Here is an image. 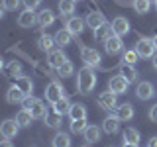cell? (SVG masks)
<instances>
[{
  "instance_id": "obj_1",
  "label": "cell",
  "mask_w": 157,
  "mask_h": 147,
  "mask_svg": "<svg viewBox=\"0 0 157 147\" xmlns=\"http://www.w3.org/2000/svg\"><path fill=\"white\" fill-rule=\"evenodd\" d=\"M96 86V75L92 71V67H82L78 71V77H77V90L81 94H90Z\"/></svg>"
},
{
  "instance_id": "obj_2",
  "label": "cell",
  "mask_w": 157,
  "mask_h": 147,
  "mask_svg": "<svg viewBox=\"0 0 157 147\" xmlns=\"http://www.w3.org/2000/svg\"><path fill=\"white\" fill-rule=\"evenodd\" d=\"M136 51L141 59H151L155 55V43L149 37H140L136 43Z\"/></svg>"
},
{
  "instance_id": "obj_3",
  "label": "cell",
  "mask_w": 157,
  "mask_h": 147,
  "mask_svg": "<svg viewBox=\"0 0 157 147\" xmlns=\"http://www.w3.org/2000/svg\"><path fill=\"white\" fill-rule=\"evenodd\" d=\"M63 96H65V90H63L61 82H57V81L49 82L47 88H45V98H47V102L55 104V102H57V100H61Z\"/></svg>"
},
{
  "instance_id": "obj_4",
  "label": "cell",
  "mask_w": 157,
  "mask_h": 147,
  "mask_svg": "<svg viewBox=\"0 0 157 147\" xmlns=\"http://www.w3.org/2000/svg\"><path fill=\"white\" fill-rule=\"evenodd\" d=\"M18 130H20V124L16 122V118H14V120H4L2 126H0V134H2L4 139H12V137H16Z\"/></svg>"
},
{
  "instance_id": "obj_5",
  "label": "cell",
  "mask_w": 157,
  "mask_h": 147,
  "mask_svg": "<svg viewBox=\"0 0 157 147\" xmlns=\"http://www.w3.org/2000/svg\"><path fill=\"white\" fill-rule=\"evenodd\" d=\"M81 59H82V63H86L88 67H96L98 63H100V53H98L94 47H82Z\"/></svg>"
},
{
  "instance_id": "obj_6",
  "label": "cell",
  "mask_w": 157,
  "mask_h": 147,
  "mask_svg": "<svg viewBox=\"0 0 157 147\" xmlns=\"http://www.w3.org/2000/svg\"><path fill=\"white\" fill-rule=\"evenodd\" d=\"M116 96L118 94H114V92L108 88L106 92H102V94L98 96V106H100L102 110H114V108L118 106L116 104Z\"/></svg>"
},
{
  "instance_id": "obj_7",
  "label": "cell",
  "mask_w": 157,
  "mask_h": 147,
  "mask_svg": "<svg viewBox=\"0 0 157 147\" xmlns=\"http://www.w3.org/2000/svg\"><path fill=\"white\" fill-rule=\"evenodd\" d=\"M128 85H130V82H128L122 75H116V77H112L110 81H108V88H110L114 94H124L128 90Z\"/></svg>"
},
{
  "instance_id": "obj_8",
  "label": "cell",
  "mask_w": 157,
  "mask_h": 147,
  "mask_svg": "<svg viewBox=\"0 0 157 147\" xmlns=\"http://www.w3.org/2000/svg\"><path fill=\"white\" fill-rule=\"evenodd\" d=\"M104 47H106V53L108 55H116V53H120L122 49H124V43H122V36H112L108 37L104 41Z\"/></svg>"
},
{
  "instance_id": "obj_9",
  "label": "cell",
  "mask_w": 157,
  "mask_h": 147,
  "mask_svg": "<svg viewBox=\"0 0 157 147\" xmlns=\"http://www.w3.org/2000/svg\"><path fill=\"white\" fill-rule=\"evenodd\" d=\"M153 94H155L153 85H151V82H147V81L140 82V85L136 86V96L140 98V100H149V98H153Z\"/></svg>"
},
{
  "instance_id": "obj_10",
  "label": "cell",
  "mask_w": 157,
  "mask_h": 147,
  "mask_svg": "<svg viewBox=\"0 0 157 147\" xmlns=\"http://www.w3.org/2000/svg\"><path fill=\"white\" fill-rule=\"evenodd\" d=\"M114 116H116L120 122H128V120H132V118H134V106H132L130 102H126V104H120V106H116V110H114Z\"/></svg>"
},
{
  "instance_id": "obj_11",
  "label": "cell",
  "mask_w": 157,
  "mask_h": 147,
  "mask_svg": "<svg viewBox=\"0 0 157 147\" xmlns=\"http://www.w3.org/2000/svg\"><path fill=\"white\" fill-rule=\"evenodd\" d=\"M33 24H37V14H33V10H24L18 16V26L20 28H32Z\"/></svg>"
},
{
  "instance_id": "obj_12",
  "label": "cell",
  "mask_w": 157,
  "mask_h": 147,
  "mask_svg": "<svg viewBox=\"0 0 157 147\" xmlns=\"http://www.w3.org/2000/svg\"><path fill=\"white\" fill-rule=\"evenodd\" d=\"M112 29L116 36H126V33H130V22L124 16H118L112 20Z\"/></svg>"
},
{
  "instance_id": "obj_13",
  "label": "cell",
  "mask_w": 157,
  "mask_h": 147,
  "mask_svg": "<svg viewBox=\"0 0 157 147\" xmlns=\"http://www.w3.org/2000/svg\"><path fill=\"white\" fill-rule=\"evenodd\" d=\"M43 122H45L47 127H59L63 122V114H59L55 108H51V110H47V114L43 116Z\"/></svg>"
},
{
  "instance_id": "obj_14",
  "label": "cell",
  "mask_w": 157,
  "mask_h": 147,
  "mask_svg": "<svg viewBox=\"0 0 157 147\" xmlns=\"http://www.w3.org/2000/svg\"><path fill=\"white\" fill-rule=\"evenodd\" d=\"M65 61H67V57H65V53H63V49H53V51L47 53V63L55 69L61 67Z\"/></svg>"
},
{
  "instance_id": "obj_15",
  "label": "cell",
  "mask_w": 157,
  "mask_h": 147,
  "mask_svg": "<svg viewBox=\"0 0 157 147\" xmlns=\"http://www.w3.org/2000/svg\"><path fill=\"white\" fill-rule=\"evenodd\" d=\"M14 86H18L26 96H32V92H33V82H32V78H28V77H16Z\"/></svg>"
},
{
  "instance_id": "obj_16",
  "label": "cell",
  "mask_w": 157,
  "mask_h": 147,
  "mask_svg": "<svg viewBox=\"0 0 157 147\" xmlns=\"http://www.w3.org/2000/svg\"><path fill=\"white\" fill-rule=\"evenodd\" d=\"M65 28L73 33V36H78V33L85 29V22H82L78 16H71V18L67 20V26H65Z\"/></svg>"
},
{
  "instance_id": "obj_17",
  "label": "cell",
  "mask_w": 157,
  "mask_h": 147,
  "mask_svg": "<svg viewBox=\"0 0 157 147\" xmlns=\"http://www.w3.org/2000/svg\"><path fill=\"white\" fill-rule=\"evenodd\" d=\"M86 24H88V28H90V29H94V32H96L98 28H102L106 24V18L102 16L100 12H92V14H88V16H86Z\"/></svg>"
},
{
  "instance_id": "obj_18",
  "label": "cell",
  "mask_w": 157,
  "mask_h": 147,
  "mask_svg": "<svg viewBox=\"0 0 157 147\" xmlns=\"http://www.w3.org/2000/svg\"><path fill=\"white\" fill-rule=\"evenodd\" d=\"M102 130L106 131V134H118V130H120V120L112 114L104 118V122H102Z\"/></svg>"
},
{
  "instance_id": "obj_19",
  "label": "cell",
  "mask_w": 157,
  "mask_h": 147,
  "mask_svg": "<svg viewBox=\"0 0 157 147\" xmlns=\"http://www.w3.org/2000/svg\"><path fill=\"white\" fill-rule=\"evenodd\" d=\"M55 22V14L51 12V10H41V12L37 14V24H39V28H49L51 24Z\"/></svg>"
},
{
  "instance_id": "obj_20",
  "label": "cell",
  "mask_w": 157,
  "mask_h": 147,
  "mask_svg": "<svg viewBox=\"0 0 157 147\" xmlns=\"http://www.w3.org/2000/svg\"><path fill=\"white\" fill-rule=\"evenodd\" d=\"M26 98V94H24L22 90H20L18 86H10L8 88V94H6V100L10 102V104H22V100Z\"/></svg>"
},
{
  "instance_id": "obj_21",
  "label": "cell",
  "mask_w": 157,
  "mask_h": 147,
  "mask_svg": "<svg viewBox=\"0 0 157 147\" xmlns=\"http://www.w3.org/2000/svg\"><path fill=\"white\" fill-rule=\"evenodd\" d=\"M53 45H55V37L47 36V33H43V36L37 37V47L41 49V51H53Z\"/></svg>"
},
{
  "instance_id": "obj_22",
  "label": "cell",
  "mask_w": 157,
  "mask_h": 147,
  "mask_svg": "<svg viewBox=\"0 0 157 147\" xmlns=\"http://www.w3.org/2000/svg\"><path fill=\"white\" fill-rule=\"evenodd\" d=\"M71 39H73V33L69 32V29H59V32L55 33V43L59 47H67L69 43H71Z\"/></svg>"
},
{
  "instance_id": "obj_23",
  "label": "cell",
  "mask_w": 157,
  "mask_h": 147,
  "mask_svg": "<svg viewBox=\"0 0 157 147\" xmlns=\"http://www.w3.org/2000/svg\"><path fill=\"white\" fill-rule=\"evenodd\" d=\"M82 135H85L86 143H96V141L100 139V127H98V126H88Z\"/></svg>"
},
{
  "instance_id": "obj_24",
  "label": "cell",
  "mask_w": 157,
  "mask_h": 147,
  "mask_svg": "<svg viewBox=\"0 0 157 147\" xmlns=\"http://www.w3.org/2000/svg\"><path fill=\"white\" fill-rule=\"evenodd\" d=\"M32 120H33V116L29 110H20L16 114V122L20 124V127H29L32 126Z\"/></svg>"
},
{
  "instance_id": "obj_25",
  "label": "cell",
  "mask_w": 157,
  "mask_h": 147,
  "mask_svg": "<svg viewBox=\"0 0 157 147\" xmlns=\"http://www.w3.org/2000/svg\"><path fill=\"white\" fill-rule=\"evenodd\" d=\"M51 143H53V147H71V137L65 131H59V134H55Z\"/></svg>"
},
{
  "instance_id": "obj_26",
  "label": "cell",
  "mask_w": 157,
  "mask_h": 147,
  "mask_svg": "<svg viewBox=\"0 0 157 147\" xmlns=\"http://www.w3.org/2000/svg\"><path fill=\"white\" fill-rule=\"evenodd\" d=\"M120 75L126 78L128 82H136L137 81V73H136V69H134V65H122V69H120Z\"/></svg>"
},
{
  "instance_id": "obj_27",
  "label": "cell",
  "mask_w": 157,
  "mask_h": 147,
  "mask_svg": "<svg viewBox=\"0 0 157 147\" xmlns=\"http://www.w3.org/2000/svg\"><path fill=\"white\" fill-rule=\"evenodd\" d=\"M59 12H61V16H73L75 0H59Z\"/></svg>"
},
{
  "instance_id": "obj_28",
  "label": "cell",
  "mask_w": 157,
  "mask_h": 147,
  "mask_svg": "<svg viewBox=\"0 0 157 147\" xmlns=\"http://www.w3.org/2000/svg\"><path fill=\"white\" fill-rule=\"evenodd\" d=\"M69 116H71V120H82V118H86V108L82 104H73Z\"/></svg>"
},
{
  "instance_id": "obj_29",
  "label": "cell",
  "mask_w": 157,
  "mask_h": 147,
  "mask_svg": "<svg viewBox=\"0 0 157 147\" xmlns=\"http://www.w3.org/2000/svg\"><path fill=\"white\" fill-rule=\"evenodd\" d=\"M94 36H96V39H102V41H106L108 37H112V36H114V29H112L110 24H104L102 28H98V29H96V33H94Z\"/></svg>"
},
{
  "instance_id": "obj_30",
  "label": "cell",
  "mask_w": 157,
  "mask_h": 147,
  "mask_svg": "<svg viewBox=\"0 0 157 147\" xmlns=\"http://www.w3.org/2000/svg\"><path fill=\"white\" fill-rule=\"evenodd\" d=\"M29 112H32L33 120H39V118H43V116L47 114V108H45V104H43L41 100H36V104H33V108Z\"/></svg>"
},
{
  "instance_id": "obj_31",
  "label": "cell",
  "mask_w": 157,
  "mask_h": 147,
  "mask_svg": "<svg viewBox=\"0 0 157 147\" xmlns=\"http://www.w3.org/2000/svg\"><path fill=\"white\" fill-rule=\"evenodd\" d=\"M124 141L126 143H140V131L136 130V127H128L124 131Z\"/></svg>"
},
{
  "instance_id": "obj_32",
  "label": "cell",
  "mask_w": 157,
  "mask_h": 147,
  "mask_svg": "<svg viewBox=\"0 0 157 147\" xmlns=\"http://www.w3.org/2000/svg\"><path fill=\"white\" fill-rule=\"evenodd\" d=\"M86 127H88L86 118H82V120H73L71 122V131H73V134H85Z\"/></svg>"
},
{
  "instance_id": "obj_33",
  "label": "cell",
  "mask_w": 157,
  "mask_h": 147,
  "mask_svg": "<svg viewBox=\"0 0 157 147\" xmlns=\"http://www.w3.org/2000/svg\"><path fill=\"white\" fill-rule=\"evenodd\" d=\"M151 8V0H134V10L137 14H147Z\"/></svg>"
},
{
  "instance_id": "obj_34",
  "label": "cell",
  "mask_w": 157,
  "mask_h": 147,
  "mask_svg": "<svg viewBox=\"0 0 157 147\" xmlns=\"http://www.w3.org/2000/svg\"><path fill=\"white\" fill-rule=\"evenodd\" d=\"M53 108H55L59 114H69V112H71V104H69V100L65 96H63L61 100H57L55 104H53Z\"/></svg>"
},
{
  "instance_id": "obj_35",
  "label": "cell",
  "mask_w": 157,
  "mask_h": 147,
  "mask_svg": "<svg viewBox=\"0 0 157 147\" xmlns=\"http://www.w3.org/2000/svg\"><path fill=\"white\" fill-rule=\"evenodd\" d=\"M57 73H59V75H61L63 78H67V77H71V75H73V73H75V69H73V63H71V61H69V59H67V61H65V63H63V65H61V67H57Z\"/></svg>"
},
{
  "instance_id": "obj_36",
  "label": "cell",
  "mask_w": 157,
  "mask_h": 147,
  "mask_svg": "<svg viewBox=\"0 0 157 147\" xmlns=\"http://www.w3.org/2000/svg\"><path fill=\"white\" fill-rule=\"evenodd\" d=\"M140 55H137L136 49H130V51H126L124 55H122V63H126V65H136Z\"/></svg>"
},
{
  "instance_id": "obj_37",
  "label": "cell",
  "mask_w": 157,
  "mask_h": 147,
  "mask_svg": "<svg viewBox=\"0 0 157 147\" xmlns=\"http://www.w3.org/2000/svg\"><path fill=\"white\" fill-rule=\"evenodd\" d=\"M4 73L6 75H10V77H22V67L18 65V63H10V67H4Z\"/></svg>"
},
{
  "instance_id": "obj_38",
  "label": "cell",
  "mask_w": 157,
  "mask_h": 147,
  "mask_svg": "<svg viewBox=\"0 0 157 147\" xmlns=\"http://www.w3.org/2000/svg\"><path fill=\"white\" fill-rule=\"evenodd\" d=\"M20 4H22V0H2V10L6 12V10H18Z\"/></svg>"
},
{
  "instance_id": "obj_39",
  "label": "cell",
  "mask_w": 157,
  "mask_h": 147,
  "mask_svg": "<svg viewBox=\"0 0 157 147\" xmlns=\"http://www.w3.org/2000/svg\"><path fill=\"white\" fill-rule=\"evenodd\" d=\"M36 100H37V98H33V96H26L22 100V110H32L33 104H36Z\"/></svg>"
},
{
  "instance_id": "obj_40",
  "label": "cell",
  "mask_w": 157,
  "mask_h": 147,
  "mask_svg": "<svg viewBox=\"0 0 157 147\" xmlns=\"http://www.w3.org/2000/svg\"><path fill=\"white\" fill-rule=\"evenodd\" d=\"M39 2H41V0H22V4L26 6V10H36L39 6Z\"/></svg>"
},
{
  "instance_id": "obj_41",
  "label": "cell",
  "mask_w": 157,
  "mask_h": 147,
  "mask_svg": "<svg viewBox=\"0 0 157 147\" xmlns=\"http://www.w3.org/2000/svg\"><path fill=\"white\" fill-rule=\"evenodd\" d=\"M149 120L157 124V104H153V106L149 108Z\"/></svg>"
},
{
  "instance_id": "obj_42",
  "label": "cell",
  "mask_w": 157,
  "mask_h": 147,
  "mask_svg": "<svg viewBox=\"0 0 157 147\" xmlns=\"http://www.w3.org/2000/svg\"><path fill=\"white\" fill-rule=\"evenodd\" d=\"M147 147H157V135H153L149 139V143H147Z\"/></svg>"
},
{
  "instance_id": "obj_43",
  "label": "cell",
  "mask_w": 157,
  "mask_h": 147,
  "mask_svg": "<svg viewBox=\"0 0 157 147\" xmlns=\"http://www.w3.org/2000/svg\"><path fill=\"white\" fill-rule=\"evenodd\" d=\"M0 147H14V145H12V141H10V139H4L2 143H0Z\"/></svg>"
},
{
  "instance_id": "obj_44",
  "label": "cell",
  "mask_w": 157,
  "mask_h": 147,
  "mask_svg": "<svg viewBox=\"0 0 157 147\" xmlns=\"http://www.w3.org/2000/svg\"><path fill=\"white\" fill-rule=\"evenodd\" d=\"M122 147H137L136 143H126V141H124V145H122Z\"/></svg>"
},
{
  "instance_id": "obj_45",
  "label": "cell",
  "mask_w": 157,
  "mask_h": 147,
  "mask_svg": "<svg viewBox=\"0 0 157 147\" xmlns=\"http://www.w3.org/2000/svg\"><path fill=\"white\" fill-rule=\"evenodd\" d=\"M153 67H155V71H157V55H153Z\"/></svg>"
},
{
  "instance_id": "obj_46",
  "label": "cell",
  "mask_w": 157,
  "mask_h": 147,
  "mask_svg": "<svg viewBox=\"0 0 157 147\" xmlns=\"http://www.w3.org/2000/svg\"><path fill=\"white\" fill-rule=\"evenodd\" d=\"M153 43H155V49H157V36L153 37Z\"/></svg>"
},
{
  "instance_id": "obj_47",
  "label": "cell",
  "mask_w": 157,
  "mask_h": 147,
  "mask_svg": "<svg viewBox=\"0 0 157 147\" xmlns=\"http://www.w3.org/2000/svg\"><path fill=\"white\" fill-rule=\"evenodd\" d=\"M155 10H157V0H155Z\"/></svg>"
},
{
  "instance_id": "obj_48",
  "label": "cell",
  "mask_w": 157,
  "mask_h": 147,
  "mask_svg": "<svg viewBox=\"0 0 157 147\" xmlns=\"http://www.w3.org/2000/svg\"><path fill=\"white\" fill-rule=\"evenodd\" d=\"M82 147H88V145H82Z\"/></svg>"
},
{
  "instance_id": "obj_49",
  "label": "cell",
  "mask_w": 157,
  "mask_h": 147,
  "mask_svg": "<svg viewBox=\"0 0 157 147\" xmlns=\"http://www.w3.org/2000/svg\"><path fill=\"white\" fill-rule=\"evenodd\" d=\"M75 2H77V0H75Z\"/></svg>"
}]
</instances>
